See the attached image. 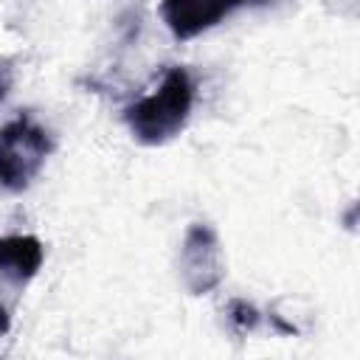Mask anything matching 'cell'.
Here are the masks:
<instances>
[{
    "instance_id": "cell-2",
    "label": "cell",
    "mask_w": 360,
    "mask_h": 360,
    "mask_svg": "<svg viewBox=\"0 0 360 360\" xmlns=\"http://www.w3.org/2000/svg\"><path fill=\"white\" fill-rule=\"evenodd\" d=\"M51 149L53 141L48 129L31 112L6 121L0 127V188L11 194L25 191L42 172Z\"/></svg>"
},
{
    "instance_id": "cell-4",
    "label": "cell",
    "mask_w": 360,
    "mask_h": 360,
    "mask_svg": "<svg viewBox=\"0 0 360 360\" xmlns=\"http://www.w3.org/2000/svg\"><path fill=\"white\" fill-rule=\"evenodd\" d=\"M45 262V248L31 233L0 236V295L17 301V292L39 273Z\"/></svg>"
},
{
    "instance_id": "cell-7",
    "label": "cell",
    "mask_w": 360,
    "mask_h": 360,
    "mask_svg": "<svg viewBox=\"0 0 360 360\" xmlns=\"http://www.w3.org/2000/svg\"><path fill=\"white\" fill-rule=\"evenodd\" d=\"M11 87H14V59H0V101H6L8 98V93H11Z\"/></svg>"
},
{
    "instance_id": "cell-1",
    "label": "cell",
    "mask_w": 360,
    "mask_h": 360,
    "mask_svg": "<svg viewBox=\"0 0 360 360\" xmlns=\"http://www.w3.org/2000/svg\"><path fill=\"white\" fill-rule=\"evenodd\" d=\"M194 107V79L186 68L174 65L163 73L155 93L138 98L124 110L132 138L143 146H160L183 132Z\"/></svg>"
},
{
    "instance_id": "cell-3",
    "label": "cell",
    "mask_w": 360,
    "mask_h": 360,
    "mask_svg": "<svg viewBox=\"0 0 360 360\" xmlns=\"http://www.w3.org/2000/svg\"><path fill=\"white\" fill-rule=\"evenodd\" d=\"M177 273L183 287L191 295H205L225 278V256L219 236L211 225L194 222L188 225L180 253H177Z\"/></svg>"
},
{
    "instance_id": "cell-5",
    "label": "cell",
    "mask_w": 360,
    "mask_h": 360,
    "mask_svg": "<svg viewBox=\"0 0 360 360\" xmlns=\"http://www.w3.org/2000/svg\"><path fill=\"white\" fill-rule=\"evenodd\" d=\"M242 3L245 0H163L160 14L177 39H191L222 22Z\"/></svg>"
},
{
    "instance_id": "cell-8",
    "label": "cell",
    "mask_w": 360,
    "mask_h": 360,
    "mask_svg": "<svg viewBox=\"0 0 360 360\" xmlns=\"http://www.w3.org/2000/svg\"><path fill=\"white\" fill-rule=\"evenodd\" d=\"M11 312H14V304L0 295V335H6L11 329Z\"/></svg>"
},
{
    "instance_id": "cell-6",
    "label": "cell",
    "mask_w": 360,
    "mask_h": 360,
    "mask_svg": "<svg viewBox=\"0 0 360 360\" xmlns=\"http://www.w3.org/2000/svg\"><path fill=\"white\" fill-rule=\"evenodd\" d=\"M228 323H231V329L236 332V335H248V332H253L256 326H259V321H262V315H259V309L250 304V301H245V298H233L231 304H228Z\"/></svg>"
}]
</instances>
